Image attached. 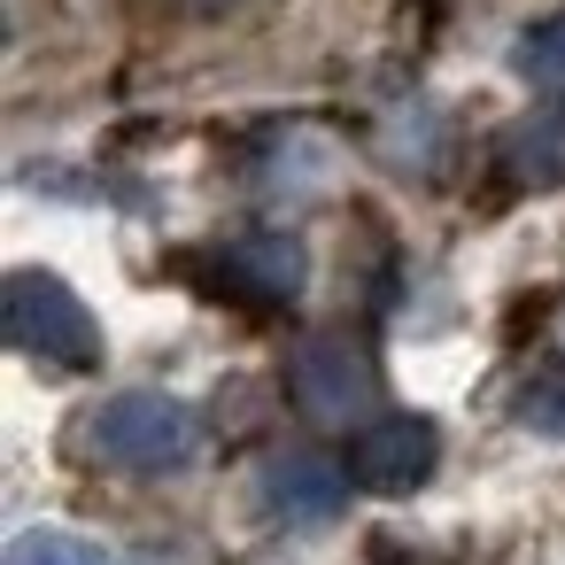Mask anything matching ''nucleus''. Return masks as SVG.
<instances>
[{"instance_id": "nucleus-1", "label": "nucleus", "mask_w": 565, "mask_h": 565, "mask_svg": "<svg viewBox=\"0 0 565 565\" xmlns=\"http://www.w3.org/2000/svg\"><path fill=\"white\" fill-rule=\"evenodd\" d=\"M0 333H9V349H24L40 364H63V372L102 364V326L78 302V287L55 279V271H9L0 279Z\"/></svg>"}, {"instance_id": "nucleus-2", "label": "nucleus", "mask_w": 565, "mask_h": 565, "mask_svg": "<svg viewBox=\"0 0 565 565\" xmlns=\"http://www.w3.org/2000/svg\"><path fill=\"white\" fill-rule=\"evenodd\" d=\"M94 449L125 472H179L202 449V418L163 387H125L94 411Z\"/></svg>"}, {"instance_id": "nucleus-3", "label": "nucleus", "mask_w": 565, "mask_h": 565, "mask_svg": "<svg viewBox=\"0 0 565 565\" xmlns=\"http://www.w3.org/2000/svg\"><path fill=\"white\" fill-rule=\"evenodd\" d=\"M434 465H441V426L418 411H387L356 434V480L372 495H411L434 480Z\"/></svg>"}, {"instance_id": "nucleus-4", "label": "nucleus", "mask_w": 565, "mask_h": 565, "mask_svg": "<svg viewBox=\"0 0 565 565\" xmlns=\"http://www.w3.org/2000/svg\"><path fill=\"white\" fill-rule=\"evenodd\" d=\"M264 503H271V519H279V526H326V519H341L349 480H341V465H333V457L295 449V457H279V465L264 472Z\"/></svg>"}, {"instance_id": "nucleus-5", "label": "nucleus", "mask_w": 565, "mask_h": 565, "mask_svg": "<svg viewBox=\"0 0 565 565\" xmlns=\"http://www.w3.org/2000/svg\"><path fill=\"white\" fill-rule=\"evenodd\" d=\"M295 395H302L318 418H349V411L364 403V364H356L341 341H318V349H302V364H295Z\"/></svg>"}, {"instance_id": "nucleus-6", "label": "nucleus", "mask_w": 565, "mask_h": 565, "mask_svg": "<svg viewBox=\"0 0 565 565\" xmlns=\"http://www.w3.org/2000/svg\"><path fill=\"white\" fill-rule=\"evenodd\" d=\"M225 264L248 279V295H264V302H295L302 295V248L287 241V233H241L233 248H225Z\"/></svg>"}, {"instance_id": "nucleus-7", "label": "nucleus", "mask_w": 565, "mask_h": 565, "mask_svg": "<svg viewBox=\"0 0 565 565\" xmlns=\"http://www.w3.org/2000/svg\"><path fill=\"white\" fill-rule=\"evenodd\" d=\"M0 565H117V557H109L94 534H71V526H24Z\"/></svg>"}, {"instance_id": "nucleus-8", "label": "nucleus", "mask_w": 565, "mask_h": 565, "mask_svg": "<svg viewBox=\"0 0 565 565\" xmlns=\"http://www.w3.org/2000/svg\"><path fill=\"white\" fill-rule=\"evenodd\" d=\"M519 426L565 441V364H550V372H534V380L519 387Z\"/></svg>"}, {"instance_id": "nucleus-9", "label": "nucleus", "mask_w": 565, "mask_h": 565, "mask_svg": "<svg viewBox=\"0 0 565 565\" xmlns=\"http://www.w3.org/2000/svg\"><path fill=\"white\" fill-rule=\"evenodd\" d=\"M511 63H519V78H534V86H565V17H557V24H534Z\"/></svg>"}]
</instances>
